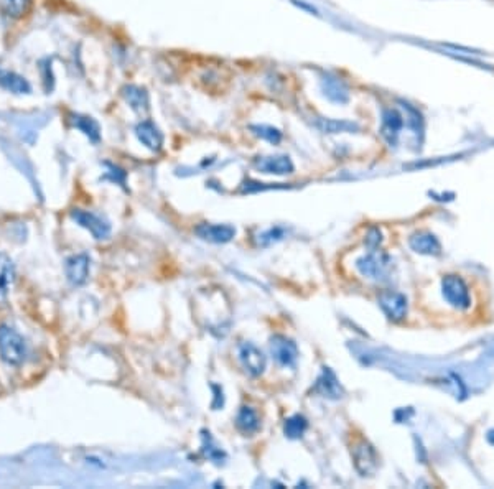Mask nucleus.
<instances>
[{
    "label": "nucleus",
    "instance_id": "obj_26",
    "mask_svg": "<svg viewBox=\"0 0 494 489\" xmlns=\"http://www.w3.org/2000/svg\"><path fill=\"white\" fill-rule=\"evenodd\" d=\"M282 236H284V229H280V227L269 229L267 232L262 234V236H259V237H261V239H259V242L264 244V246H267V244H270V242L282 239Z\"/></svg>",
    "mask_w": 494,
    "mask_h": 489
},
{
    "label": "nucleus",
    "instance_id": "obj_4",
    "mask_svg": "<svg viewBox=\"0 0 494 489\" xmlns=\"http://www.w3.org/2000/svg\"><path fill=\"white\" fill-rule=\"evenodd\" d=\"M356 471L361 476H372L379 468V456L374 446L366 440H358L351 450Z\"/></svg>",
    "mask_w": 494,
    "mask_h": 489
},
{
    "label": "nucleus",
    "instance_id": "obj_3",
    "mask_svg": "<svg viewBox=\"0 0 494 489\" xmlns=\"http://www.w3.org/2000/svg\"><path fill=\"white\" fill-rule=\"evenodd\" d=\"M441 295L456 310H468L471 306L470 289L460 275L450 274L441 279Z\"/></svg>",
    "mask_w": 494,
    "mask_h": 489
},
{
    "label": "nucleus",
    "instance_id": "obj_7",
    "mask_svg": "<svg viewBox=\"0 0 494 489\" xmlns=\"http://www.w3.org/2000/svg\"><path fill=\"white\" fill-rule=\"evenodd\" d=\"M270 353L275 361L284 367H294L299 359V346L284 335H275L270 338Z\"/></svg>",
    "mask_w": 494,
    "mask_h": 489
},
{
    "label": "nucleus",
    "instance_id": "obj_12",
    "mask_svg": "<svg viewBox=\"0 0 494 489\" xmlns=\"http://www.w3.org/2000/svg\"><path fill=\"white\" fill-rule=\"evenodd\" d=\"M409 246L414 252L424 254V256H439L441 252V246L434 234L427 231H419L410 236Z\"/></svg>",
    "mask_w": 494,
    "mask_h": 489
},
{
    "label": "nucleus",
    "instance_id": "obj_24",
    "mask_svg": "<svg viewBox=\"0 0 494 489\" xmlns=\"http://www.w3.org/2000/svg\"><path fill=\"white\" fill-rule=\"evenodd\" d=\"M75 126L80 129V131L85 132L87 137H90L92 142H97L99 140V126L95 119L91 117H75Z\"/></svg>",
    "mask_w": 494,
    "mask_h": 489
},
{
    "label": "nucleus",
    "instance_id": "obj_27",
    "mask_svg": "<svg viewBox=\"0 0 494 489\" xmlns=\"http://www.w3.org/2000/svg\"><path fill=\"white\" fill-rule=\"evenodd\" d=\"M382 242V237H381V231L376 227H372L371 231L367 232V236H366V244L371 249H377L379 247V244Z\"/></svg>",
    "mask_w": 494,
    "mask_h": 489
},
{
    "label": "nucleus",
    "instance_id": "obj_5",
    "mask_svg": "<svg viewBox=\"0 0 494 489\" xmlns=\"http://www.w3.org/2000/svg\"><path fill=\"white\" fill-rule=\"evenodd\" d=\"M71 217L76 225H80L81 227H85L86 231H90L95 239H107L111 236V225H109L107 220H104L102 216L96 215L92 211H85V210H73Z\"/></svg>",
    "mask_w": 494,
    "mask_h": 489
},
{
    "label": "nucleus",
    "instance_id": "obj_8",
    "mask_svg": "<svg viewBox=\"0 0 494 489\" xmlns=\"http://www.w3.org/2000/svg\"><path fill=\"white\" fill-rule=\"evenodd\" d=\"M239 359H241L244 369L254 377L261 376L265 371V366H267V358L252 343H242L239 346Z\"/></svg>",
    "mask_w": 494,
    "mask_h": 489
},
{
    "label": "nucleus",
    "instance_id": "obj_11",
    "mask_svg": "<svg viewBox=\"0 0 494 489\" xmlns=\"http://www.w3.org/2000/svg\"><path fill=\"white\" fill-rule=\"evenodd\" d=\"M402 127H404V117L400 116L397 109H386L382 114L381 135L384 137V140L391 145V147H395V144H397L399 134L400 131H402Z\"/></svg>",
    "mask_w": 494,
    "mask_h": 489
},
{
    "label": "nucleus",
    "instance_id": "obj_19",
    "mask_svg": "<svg viewBox=\"0 0 494 489\" xmlns=\"http://www.w3.org/2000/svg\"><path fill=\"white\" fill-rule=\"evenodd\" d=\"M316 127L325 134H341V132H355L358 127L355 122L348 121H335V119H318Z\"/></svg>",
    "mask_w": 494,
    "mask_h": 489
},
{
    "label": "nucleus",
    "instance_id": "obj_20",
    "mask_svg": "<svg viewBox=\"0 0 494 489\" xmlns=\"http://www.w3.org/2000/svg\"><path fill=\"white\" fill-rule=\"evenodd\" d=\"M0 85H2L5 90L17 92V95H27V92H30V85L27 80L15 75V72H0Z\"/></svg>",
    "mask_w": 494,
    "mask_h": 489
},
{
    "label": "nucleus",
    "instance_id": "obj_23",
    "mask_svg": "<svg viewBox=\"0 0 494 489\" xmlns=\"http://www.w3.org/2000/svg\"><path fill=\"white\" fill-rule=\"evenodd\" d=\"M32 0H2V9L9 17L18 18L27 12Z\"/></svg>",
    "mask_w": 494,
    "mask_h": 489
},
{
    "label": "nucleus",
    "instance_id": "obj_18",
    "mask_svg": "<svg viewBox=\"0 0 494 489\" xmlns=\"http://www.w3.org/2000/svg\"><path fill=\"white\" fill-rule=\"evenodd\" d=\"M306 429H308V420L300 414H295L292 417H289L284 424V434L290 440L301 439Z\"/></svg>",
    "mask_w": 494,
    "mask_h": 489
},
{
    "label": "nucleus",
    "instance_id": "obj_21",
    "mask_svg": "<svg viewBox=\"0 0 494 489\" xmlns=\"http://www.w3.org/2000/svg\"><path fill=\"white\" fill-rule=\"evenodd\" d=\"M323 91L325 96L335 102H346L348 101V90L343 86L340 80L335 77H325L323 80Z\"/></svg>",
    "mask_w": 494,
    "mask_h": 489
},
{
    "label": "nucleus",
    "instance_id": "obj_25",
    "mask_svg": "<svg viewBox=\"0 0 494 489\" xmlns=\"http://www.w3.org/2000/svg\"><path fill=\"white\" fill-rule=\"evenodd\" d=\"M251 131L254 132V135H257V137L267 140V142L274 145H277L282 140V132L272 126H251Z\"/></svg>",
    "mask_w": 494,
    "mask_h": 489
},
{
    "label": "nucleus",
    "instance_id": "obj_13",
    "mask_svg": "<svg viewBox=\"0 0 494 489\" xmlns=\"http://www.w3.org/2000/svg\"><path fill=\"white\" fill-rule=\"evenodd\" d=\"M315 392L320 394L321 397H326V399H340L343 395L341 384H340V381H338L336 374L333 372L330 367H323L320 377L316 379Z\"/></svg>",
    "mask_w": 494,
    "mask_h": 489
},
{
    "label": "nucleus",
    "instance_id": "obj_17",
    "mask_svg": "<svg viewBox=\"0 0 494 489\" xmlns=\"http://www.w3.org/2000/svg\"><path fill=\"white\" fill-rule=\"evenodd\" d=\"M122 95L126 101L131 104V107L137 112H145L149 109V95L145 90L137 86H126L122 90Z\"/></svg>",
    "mask_w": 494,
    "mask_h": 489
},
{
    "label": "nucleus",
    "instance_id": "obj_9",
    "mask_svg": "<svg viewBox=\"0 0 494 489\" xmlns=\"http://www.w3.org/2000/svg\"><path fill=\"white\" fill-rule=\"evenodd\" d=\"M196 236L206 242L213 244H226L236 236V227L230 225H210V222H203L195 227Z\"/></svg>",
    "mask_w": 494,
    "mask_h": 489
},
{
    "label": "nucleus",
    "instance_id": "obj_15",
    "mask_svg": "<svg viewBox=\"0 0 494 489\" xmlns=\"http://www.w3.org/2000/svg\"><path fill=\"white\" fill-rule=\"evenodd\" d=\"M135 134H137L139 140L145 145V147L152 150V152H160V149H162L163 145V137L152 122L150 121L140 122L137 129H135Z\"/></svg>",
    "mask_w": 494,
    "mask_h": 489
},
{
    "label": "nucleus",
    "instance_id": "obj_10",
    "mask_svg": "<svg viewBox=\"0 0 494 489\" xmlns=\"http://www.w3.org/2000/svg\"><path fill=\"white\" fill-rule=\"evenodd\" d=\"M90 257L86 254H76V256H71L66 261L65 265V272L66 277L70 280V284L73 285H82L86 284L87 277H90Z\"/></svg>",
    "mask_w": 494,
    "mask_h": 489
},
{
    "label": "nucleus",
    "instance_id": "obj_22",
    "mask_svg": "<svg viewBox=\"0 0 494 489\" xmlns=\"http://www.w3.org/2000/svg\"><path fill=\"white\" fill-rule=\"evenodd\" d=\"M14 282V264L0 252V294H4Z\"/></svg>",
    "mask_w": 494,
    "mask_h": 489
},
{
    "label": "nucleus",
    "instance_id": "obj_1",
    "mask_svg": "<svg viewBox=\"0 0 494 489\" xmlns=\"http://www.w3.org/2000/svg\"><path fill=\"white\" fill-rule=\"evenodd\" d=\"M0 358L12 366H18L27 359V343L12 326H0Z\"/></svg>",
    "mask_w": 494,
    "mask_h": 489
},
{
    "label": "nucleus",
    "instance_id": "obj_6",
    "mask_svg": "<svg viewBox=\"0 0 494 489\" xmlns=\"http://www.w3.org/2000/svg\"><path fill=\"white\" fill-rule=\"evenodd\" d=\"M379 306H381L384 315L394 323H399L407 316V299H405V295L394 292V290H384L379 295Z\"/></svg>",
    "mask_w": 494,
    "mask_h": 489
},
{
    "label": "nucleus",
    "instance_id": "obj_14",
    "mask_svg": "<svg viewBox=\"0 0 494 489\" xmlns=\"http://www.w3.org/2000/svg\"><path fill=\"white\" fill-rule=\"evenodd\" d=\"M257 170H261L262 173H272V175H289L294 171V163L287 155H275V157H261L256 162Z\"/></svg>",
    "mask_w": 494,
    "mask_h": 489
},
{
    "label": "nucleus",
    "instance_id": "obj_2",
    "mask_svg": "<svg viewBox=\"0 0 494 489\" xmlns=\"http://www.w3.org/2000/svg\"><path fill=\"white\" fill-rule=\"evenodd\" d=\"M356 269L360 270V274L364 275V277L372 280H384L391 274L392 259L389 257V254L372 249L366 256L358 259Z\"/></svg>",
    "mask_w": 494,
    "mask_h": 489
},
{
    "label": "nucleus",
    "instance_id": "obj_16",
    "mask_svg": "<svg viewBox=\"0 0 494 489\" xmlns=\"http://www.w3.org/2000/svg\"><path fill=\"white\" fill-rule=\"evenodd\" d=\"M236 426L244 435H252L261 429V419L252 407L244 405L236 415Z\"/></svg>",
    "mask_w": 494,
    "mask_h": 489
}]
</instances>
